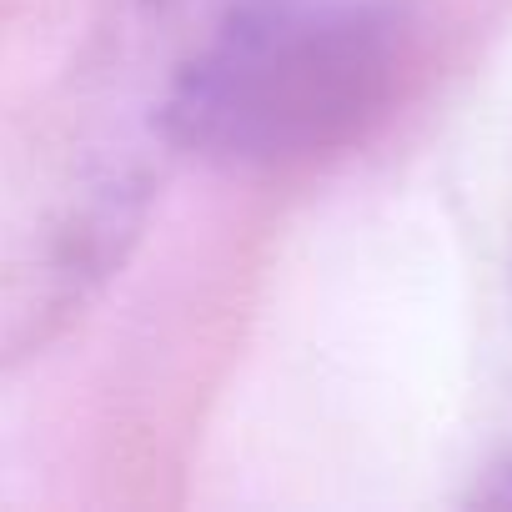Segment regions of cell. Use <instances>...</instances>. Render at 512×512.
Returning <instances> with one entry per match:
<instances>
[{
    "instance_id": "1",
    "label": "cell",
    "mask_w": 512,
    "mask_h": 512,
    "mask_svg": "<svg viewBox=\"0 0 512 512\" xmlns=\"http://www.w3.org/2000/svg\"><path fill=\"white\" fill-rule=\"evenodd\" d=\"M402 81L387 0H256L186 41L161 136L231 171L312 166L362 141Z\"/></svg>"
},
{
    "instance_id": "4",
    "label": "cell",
    "mask_w": 512,
    "mask_h": 512,
    "mask_svg": "<svg viewBox=\"0 0 512 512\" xmlns=\"http://www.w3.org/2000/svg\"><path fill=\"white\" fill-rule=\"evenodd\" d=\"M507 497H512V487H507Z\"/></svg>"
},
{
    "instance_id": "2",
    "label": "cell",
    "mask_w": 512,
    "mask_h": 512,
    "mask_svg": "<svg viewBox=\"0 0 512 512\" xmlns=\"http://www.w3.org/2000/svg\"><path fill=\"white\" fill-rule=\"evenodd\" d=\"M151 206V171L136 156L86 171L0 272V362L56 337L126 262Z\"/></svg>"
},
{
    "instance_id": "3",
    "label": "cell",
    "mask_w": 512,
    "mask_h": 512,
    "mask_svg": "<svg viewBox=\"0 0 512 512\" xmlns=\"http://www.w3.org/2000/svg\"><path fill=\"white\" fill-rule=\"evenodd\" d=\"M141 6L151 11V21H156V26L176 31L181 41H196L201 31L221 26L226 16H236V11L256 6V0H141Z\"/></svg>"
}]
</instances>
